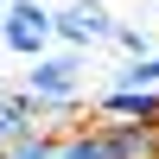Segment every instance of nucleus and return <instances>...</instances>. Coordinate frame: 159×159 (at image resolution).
Returning <instances> with one entry per match:
<instances>
[{"label":"nucleus","mask_w":159,"mask_h":159,"mask_svg":"<svg viewBox=\"0 0 159 159\" xmlns=\"http://www.w3.org/2000/svg\"><path fill=\"white\" fill-rule=\"evenodd\" d=\"M83 70H89L83 51L51 45L45 57H32V70H25V96H32L38 108H70V102H83Z\"/></svg>","instance_id":"nucleus-1"},{"label":"nucleus","mask_w":159,"mask_h":159,"mask_svg":"<svg viewBox=\"0 0 159 159\" xmlns=\"http://www.w3.org/2000/svg\"><path fill=\"white\" fill-rule=\"evenodd\" d=\"M0 45L13 51V57H45L51 45H57V25H51V7L45 0H7V13H0Z\"/></svg>","instance_id":"nucleus-2"},{"label":"nucleus","mask_w":159,"mask_h":159,"mask_svg":"<svg viewBox=\"0 0 159 159\" xmlns=\"http://www.w3.org/2000/svg\"><path fill=\"white\" fill-rule=\"evenodd\" d=\"M51 25H57V45L64 51H83L89 57V45H108L121 19H115L102 0H64V7H51Z\"/></svg>","instance_id":"nucleus-3"},{"label":"nucleus","mask_w":159,"mask_h":159,"mask_svg":"<svg viewBox=\"0 0 159 159\" xmlns=\"http://www.w3.org/2000/svg\"><path fill=\"white\" fill-rule=\"evenodd\" d=\"M102 121H134V127H159V89H102L96 96Z\"/></svg>","instance_id":"nucleus-4"},{"label":"nucleus","mask_w":159,"mask_h":159,"mask_svg":"<svg viewBox=\"0 0 159 159\" xmlns=\"http://www.w3.org/2000/svg\"><path fill=\"white\" fill-rule=\"evenodd\" d=\"M108 140V159H159V127H134V121H96Z\"/></svg>","instance_id":"nucleus-5"},{"label":"nucleus","mask_w":159,"mask_h":159,"mask_svg":"<svg viewBox=\"0 0 159 159\" xmlns=\"http://www.w3.org/2000/svg\"><path fill=\"white\" fill-rule=\"evenodd\" d=\"M51 159H108V140H102V127H70L51 140Z\"/></svg>","instance_id":"nucleus-6"},{"label":"nucleus","mask_w":159,"mask_h":159,"mask_svg":"<svg viewBox=\"0 0 159 159\" xmlns=\"http://www.w3.org/2000/svg\"><path fill=\"white\" fill-rule=\"evenodd\" d=\"M0 115L13 121V140H25V134H38V121H45V108H38L25 89H0Z\"/></svg>","instance_id":"nucleus-7"},{"label":"nucleus","mask_w":159,"mask_h":159,"mask_svg":"<svg viewBox=\"0 0 159 159\" xmlns=\"http://www.w3.org/2000/svg\"><path fill=\"white\" fill-rule=\"evenodd\" d=\"M108 45H121L127 57H153V32H147V25H127V19L115 25V38H108Z\"/></svg>","instance_id":"nucleus-8"},{"label":"nucleus","mask_w":159,"mask_h":159,"mask_svg":"<svg viewBox=\"0 0 159 159\" xmlns=\"http://www.w3.org/2000/svg\"><path fill=\"white\" fill-rule=\"evenodd\" d=\"M0 159H51V134H25V140H13Z\"/></svg>","instance_id":"nucleus-9"},{"label":"nucleus","mask_w":159,"mask_h":159,"mask_svg":"<svg viewBox=\"0 0 159 159\" xmlns=\"http://www.w3.org/2000/svg\"><path fill=\"white\" fill-rule=\"evenodd\" d=\"M7 147H13V121L0 115V153H7Z\"/></svg>","instance_id":"nucleus-10"},{"label":"nucleus","mask_w":159,"mask_h":159,"mask_svg":"<svg viewBox=\"0 0 159 159\" xmlns=\"http://www.w3.org/2000/svg\"><path fill=\"white\" fill-rule=\"evenodd\" d=\"M0 13H7V0H0Z\"/></svg>","instance_id":"nucleus-11"}]
</instances>
